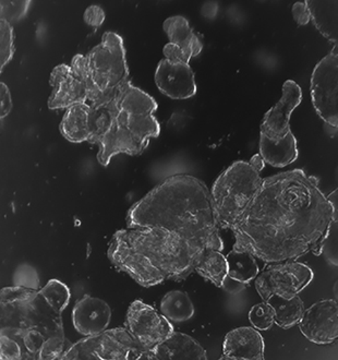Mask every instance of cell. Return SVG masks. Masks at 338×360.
Instances as JSON below:
<instances>
[{"label": "cell", "instance_id": "d6986e66", "mask_svg": "<svg viewBox=\"0 0 338 360\" xmlns=\"http://www.w3.org/2000/svg\"><path fill=\"white\" fill-rule=\"evenodd\" d=\"M163 29L169 39V43L181 49L188 63L202 51V41H200L188 20L183 15H174L166 19Z\"/></svg>", "mask_w": 338, "mask_h": 360}, {"label": "cell", "instance_id": "8fae6325", "mask_svg": "<svg viewBox=\"0 0 338 360\" xmlns=\"http://www.w3.org/2000/svg\"><path fill=\"white\" fill-rule=\"evenodd\" d=\"M126 328L144 349H153L174 332L171 321L142 300H134L128 308Z\"/></svg>", "mask_w": 338, "mask_h": 360}, {"label": "cell", "instance_id": "1f68e13d", "mask_svg": "<svg viewBox=\"0 0 338 360\" xmlns=\"http://www.w3.org/2000/svg\"><path fill=\"white\" fill-rule=\"evenodd\" d=\"M83 19H84V22L90 27H100L105 21L104 10L100 6H90L84 11Z\"/></svg>", "mask_w": 338, "mask_h": 360}, {"label": "cell", "instance_id": "cb8c5ba5", "mask_svg": "<svg viewBox=\"0 0 338 360\" xmlns=\"http://www.w3.org/2000/svg\"><path fill=\"white\" fill-rule=\"evenodd\" d=\"M268 302L275 312V323L284 330L290 329L299 323L306 310L304 302L298 295L290 300L273 296Z\"/></svg>", "mask_w": 338, "mask_h": 360}, {"label": "cell", "instance_id": "4316f807", "mask_svg": "<svg viewBox=\"0 0 338 360\" xmlns=\"http://www.w3.org/2000/svg\"><path fill=\"white\" fill-rule=\"evenodd\" d=\"M15 54V32L11 23L0 20V75Z\"/></svg>", "mask_w": 338, "mask_h": 360}, {"label": "cell", "instance_id": "7c38bea8", "mask_svg": "<svg viewBox=\"0 0 338 360\" xmlns=\"http://www.w3.org/2000/svg\"><path fill=\"white\" fill-rule=\"evenodd\" d=\"M299 330L316 345H330L338 341V302L324 300L304 310Z\"/></svg>", "mask_w": 338, "mask_h": 360}, {"label": "cell", "instance_id": "ac0fdd59", "mask_svg": "<svg viewBox=\"0 0 338 360\" xmlns=\"http://www.w3.org/2000/svg\"><path fill=\"white\" fill-rule=\"evenodd\" d=\"M155 360L207 359V353L193 336L174 331L153 348Z\"/></svg>", "mask_w": 338, "mask_h": 360}, {"label": "cell", "instance_id": "83f0119b", "mask_svg": "<svg viewBox=\"0 0 338 360\" xmlns=\"http://www.w3.org/2000/svg\"><path fill=\"white\" fill-rule=\"evenodd\" d=\"M249 321L259 331H268L275 323V312L268 302H260L251 308Z\"/></svg>", "mask_w": 338, "mask_h": 360}, {"label": "cell", "instance_id": "52a82bcc", "mask_svg": "<svg viewBox=\"0 0 338 360\" xmlns=\"http://www.w3.org/2000/svg\"><path fill=\"white\" fill-rule=\"evenodd\" d=\"M262 180L260 173L245 161L235 162L219 176L211 191L217 226L231 231L238 224Z\"/></svg>", "mask_w": 338, "mask_h": 360}, {"label": "cell", "instance_id": "8d00e7d4", "mask_svg": "<svg viewBox=\"0 0 338 360\" xmlns=\"http://www.w3.org/2000/svg\"><path fill=\"white\" fill-rule=\"evenodd\" d=\"M333 292L338 300V280L336 281L335 284H334Z\"/></svg>", "mask_w": 338, "mask_h": 360}, {"label": "cell", "instance_id": "30bf717a", "mask_svg": "<svg viewBox=\"0 0 338 360\" xmlns=\"http://www.w3.org/2000/svg\"><path fill=\"white\" fill-rule=\"evenodd\" d=\"M312 104L320 117L338 128V46L321 59L311 77Z\"/></svg>", "mask_w": 338, "mask_h": 360}, {"label": "cell", "instance_id": "5b68a950", "mask_svg": "<svg viewBox=\"0 0 338 360\" xmlns=\"http://www.w3.org/2000/svg\"><path fill=\"white\" fill-rule=\"evenodd\" d=\"M89 142L98 146V161L110 165L118 154L138 156L157 138L161 126L156 120L157 103L148 93L132 86L130 79L122 83L103 104L90 106Z\"/></svg>", "mask_w": 338, "mask_h": 360}, {"label": "cell", "instance_id": "277c9868", "mask_svg": "<svg viewBox=\"0 0 338 360\" xmlns=\"http://www.w3.org/2000/svg\"><path fill=\"white\" fill-rule=\"evenodd\" d=\"M200 255L185 239L161 227L120 229L108 250L115 268L146 288L189 278Z\"/></svg>", "mask_w": 338, "mask_h": 360}, {"label": "cell", "instance_id": "ba28073f", "mask_svg": "<svg viewBox=\"0 0 338 360\" xmlns=\"http://www.w3.org/2000/svg\"><path fill=\"white\" fill-rule=\"evenodd\" d=\"M144 351L126 328H117L72 344L63 359L141 360Z\"/></svg>", "mask_w": 338, "mask_h": 360}, {"label": "cell", "instance_id": "6da1fadb", "mask_svg": "<svg viewBox=\"0 0 338 360\" xmlns=\"http://www.w3.org/2000/svg\"><path fill=\"white\" fill-rule=\"evenodd\" d=\"M332 223V207L318 180L301 169L263 178L234 233L235 250L248 251L263 262L321 256Z\"/></svg>", "mask_w": 338, "mask_h": 360}, {"label": "cell", "instance_id": "9c48e42d", "mask_svg": "<svg viewBox=\"0 0 338 360\" xmlns=\"http://www.w3.org/2000/svg\"><path fill=\"white\" fill-rule=\"evenodd\" d=\"M313 271L296 261L270 263L256 278V290L263 302L273 296L290 300L299 295L313 280Z\"/></svg>", "mask_w": 338, "mask_h": 360}, {"label": "cell", "instance_id": "603a6c76", "mask_svg": "<svg viewBox=\"0 0 338 360\" xmlns=\"http://www.w3.org/2000/svg\"><path fill=\"white\" fill-rule=\"evenodd\" d=\"M195 271L216 288H221L225 278L228 275L226 257L221 251L207 249L201 252L195 261Z\"/></svg>", "mask_w": 338, "mask_h": 360}, {"label": "cell", "instance_id": "836d02e7", "mask_svg": "<svg viewBox=\"0 0 338 360\" xmlns=\"http://www.w3.org/2000/svg\"><path fill=\"white\" fill-rule=\"evenodd\" d=\"M246 288V284L239 282V281L234 280V278H231L228 275L225 278L224 282H223V285H221V288L226 290L229 294H238V292H240L241 290H244Z\"/></svg>", "mask_w": 338, "mask_h": 360}, {"label": "cell", "instance_id": "f1b7e54d", "mask_svg": "<svg viewBox=\"0 0 338 360\" xmlns=\"http://www.w3.org/2000/svg\"><path fill=\"white\" fill-rule=\"evenodd\" d=\"M322 255L330 264L338 266V223L336 221H332L330 225L322 246Z\"/></svg>", "mask_w": 338, "mask_h": 360}, {"label": "cell", "instance_id": "d4e9b609", "mask_svg": "<svg viewBox=\"0 0 338 360\" xmlns=\"http://www.w3.org/2000/svg\"><path fill=\"white\" fill-rule=\"evenodd\" d=\"M161 312L169 321H188L195 316V306L189 295L181 290H171L161 302Z\"/></svg>", "mask_w": 338, "mask_h": 360}, {"label": "cell", "instance_id": "4dcf8cb0", "mask_svg": "<svg viewBox=\"0 0 338 360\" xmlns=\"http://www.w3.org/2000/svg\"><path fill=\"white\" fill-rule=\"evenodd\" d=\"M292 15L294 22L299 27L307 25L311 21V13H310L308 1H297L292 5Z\"/></svg>", "mask_w": 338, "mask_h": 360}, {"label": "cell", "instance_id": "3957f363", "mask_svg": "<svg viewBox=\"0 0 338 360\" xmlns=\"http://www.w3.org/2000/svg\"><path fill=\"white\" fill-rule=\"evenodd\" d=\"M128 229L161 227L181 236L199 252L221 251L211 191L202 180L187 174L171 176L132 205Z\"/></svg>", "mask_w": 338, "mask_h": 360}, {"label": "cell", "instance_id": "9a60e30c", "mask_svg": "<svg viewBox=\"0 0 338 360\" xmlns=\"http://www.w3.org/2000/svg\"><path fill=\"white\" fill-rule=\"evenodd\" d=\"M53 92L49 96V110H68L74 105L88 102V89L71 70L70 66L59 65L49 79Z\"/></svg>", "mask_w": 338, "mask_h": 360}, {"label": "cell", "instance_id": "8992f818", "mask_svg": "<svg viewBox=\"0 0 338 360\" xmlns=\"http://www.w3.org/2000/svg\"><path fill=\"white\" fill-rule=\"evenodd\" d=\"M70 67L86 83L90 106L103 104L122 83L130 79L124 39L114 32H106L100 44L86 56L73 57Z\"/></svg>", "mask_w": 338, "mask_h": 360}, {"label": "cell", "instance_id": "4fadbf2b", "mask_svg": "<svg viewBox=\"0 0 338 360\" xmlns=\"http://www.w3.org/2000/svg\"><path fill=\"white\" fill-rule=\"evenodd\" d=\"M301 101V88L294 81H286L282 86V98L263 117L260 126L261 136H266L274 142L284 139L292 132L290 117Z\"/></svg>", "mask_w": 338, "mask_h": 360}, {"label": "cell", "instance_id": "484cf974", "mask_svg": "<svg viewBox=\"0 0 338 360\" xmlns=\"http://www.w3.org/2000/svg\"><path fill=\"white\" fill-rule=\"evenodd\" d=\"M228 276L244 284H250L258 276L259 264L256 257L248 251L233 250L227 255Z\"/></svg>", "mask_w": 338, "mask_h": 360}, {"label": "cell", "instance_id": "f546056e", "mask_svg": "<svg viewBox=\"0 0 338 360\" xmlns=\"http://www.w3.org/2000/svg\"><path fill=\"white\" fill-rule=\"evenodd\" d=\"M29 1H0V20L10 23L11 20L20 19L29 8Z\"/></svg>", "mask_w": 338, "mask_h": 360}, {"label": "cell", "instance_id": "e0dca14e", "mask_svg": "<svg viewBox=\"0 0 338 360\" xmlns=\"http://www.w3.org/2000/svg\"><path fill=\"white\" fill-rule=\"evenodd\" d=\"M264 348L266 344L259 330L251 326H241L225 336L221 359L263 360Z\"/></svg>", "mask_w": 338, "mask_h": 360}, {"label": "cell", "instance_id": "5bb4252c", "mask_svg": "<svg viewBox=\"0 0 338 360\" xmlns=\"http://www.w3.org/2000/svg\"><path fill=\"white\" fill-rule=\"evenodd\" d=\"M155 83L158 90L173 100H187L197 93L195 72L189 63L163 59L156 68Z\"/></svg>", "mask_w": 338, "mask_h": 360}, {"label": "cell", "instance_id": "ffe728a7", "mask_svg": "<svg viewBox=\"0 0 338 360\" xmlns=\"http://www.w3.org/2000/svg\"><path fill=\"white\" fill-rule=\"evenodd\" d=\"M298 154L297 140L292 132L278 142L260 134V155L268 165L278 168L290 165L297 160Z\"/></svg>", "mask_w": 338, "mask_h": 360}, {"label": "cell", "instance_id": "7a4b0ae2", "mask_svg": "<svg viewBox=\"0 0 338 360\" xmlns=\"http://www.w3.org/2000/svg\"><path fill=\"white\" fill-rule=\"evenodd\" d=\"M70 297L68 286L58 280L39 290H0V360L63 359L72 346L63 324Z\"/></svg>", "mask_w": 338, "mask_h": 360}, {"label": "cell", "instance_id": "44dd1931", "mask_svg": "<svg viewBox=\"0 0 338 360\" xmlns=\"http://www.w3.org/2000/svg\"><path fill=\"white\" fill-rule=\"evenodd\" d=\"M308 6L314 27L338 46V0H310Z\"/></svg>", "mask_w": 338, "mask_h": 360}, {"label": "cell", "instance_id": "d6a6232c", "mask_svg": "<svg viewBox=\"0 0 338 360\" xmlns=\"http://www.w3.org/2000/svg\"><path fill=\"white\" fill-rule=\"evenodd\" d=\"M13 96L5 83L0 82V120L7 117L13 110Z\"/></svg>", "mask_w": 338, "mask_h": 360}, {"label": "cell", "instance_id": "e575fe53", "mask_svg": "<svg viewBox=\"0 0 338 360\" xmlns=\"http://www.w3.org/2000/svg\"><path fill=\"white\" fill-rule=\"evenodd\" d=\"M332 207V221L338 223V188L326 197Z\"/></svg>", "mask_w": 338, "mask_h": 360}, {"label": "cell", "instance_id": "d590c367", "mask_svg": "<svg viewBox=\"0 0 338 360\" xmlns=\"http://www.w3.org/2000/svg\"><path fill=\"white\" fill-rule=\"evenodd\" d=\"M249 164L252 166L256 172L261 173L263 171V168L266 166V162L263 160L262 156L260 154H256V155H253L251 158L250 161H249Z\"/></svg>", "mask_w": 338, "mask_h": 360}, {"label": "cell", "instance_id": "7402d4cb", "mask_svg": "<svg viewBox=\"0 0 338 360\" xmlns=\"http://www.w3.org/2000/svg\"><path fill=\"white\" fill-rule=\"evenodd\" d=\"M90 105L86 103L68 108L60 122L61 134L72 143L89 142L91 136Z\"/></svg>", "mask_w": 338, "mask_h": 360}, {"label": "cell", "instance_id": "2e32d148", "mask_svg": "<svg viewBox=\"0 0 338 360\" xmlns=\"http://www.w3.org/2000/svg\"><path fill=\"white\" fill-rule=\"evenodd\" d=\"M112 319L110 304L100 298L84 295L72 310L73 326L83 336H92L108 330Z\"/></svg>", "mask_w": 338, "mask_h": 360}]
</instances>
